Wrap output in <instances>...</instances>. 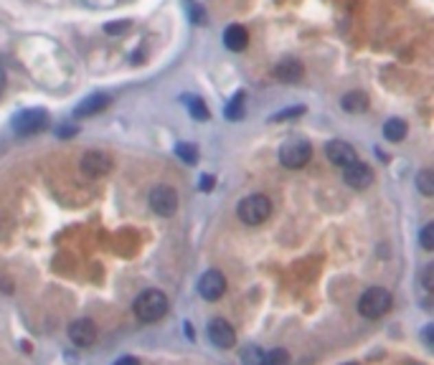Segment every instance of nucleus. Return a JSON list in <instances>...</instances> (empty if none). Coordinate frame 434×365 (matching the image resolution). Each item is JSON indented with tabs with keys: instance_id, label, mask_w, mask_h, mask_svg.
Listing matches in <instances>:
<instances>
[{
	"instance_id": "1",
	"label": "nucleus",
	"mask_w": 434,
	"mask_h": 365,
	"mask_svg": "<svg viewBox=\"0 0 434 365\" xmlns=\"http://www.w3.org/2000/svg\"><path fill=\"white\" fill-rule=\"evenodd\" d=\"M133 309L140 322H158L160 317L168 315V297L160 290H145L135 299Z\"/></svg>"
},
{
	"instance_id": "2",
	"label": "nucleus",
	"mask_w": 434,
	"mask_h": 365,
	"mask_svg": "<svg viewBox=\"0 0 434 365\" xmlns=\"http://www.w3.org/2000/svg\"><path fill=\"white\" fill-rule=\"evenodd\" d=\"M393 305V297L391 292L384 290V287H371L361 294L358 299V312L368 320H378V317H384Z\"/></svg>"
},
{
	"instance_id": "3",
	"label": "nucleus",
	"mask_w": 434,
	"mask_h": 365,
	"mask_svg": "<svg viewBox=\"0 0 434 365\" xmlns=\"http://www.w3.org/2000/svg\"><path fill=\"white\" fill-rule=\"evenodd\" d=\"M272 213V200L267 196H262V193H254L249 198H244L236 208V216L242 218V224L247 226H259L264 224Z\"/></svg>"
},
{
	"instance_id": "4",
	"label": "nucleus",
	"mask_w": 434,
	"mask_h": 365,
	"mask_svg": "<svg viewBox=\"0 0 434 365\" xmlns=\"http://www.w3.org/2000/svg\"><path fill=\"white\" fill-rule=\"evenodd\" d=\"M312 158V148L308 140H287L279 148V163L290 170H300L305 167Z\"/></svg>"
},
{
	"instance_id": "5",
	"label": "nucleus",
	"mask_w": 434,
	"mask_h": 365,
	"mask_svg": "<svg viewBox=\"0 0 434 365\" xmlns=\"http://www.w3.org/2000/svg\"><path fill=\"white\" fill-rule=\"evenodd\" d=\"M49 125V112L46 109H23L13 117V130L18 134H36L46 130Z\"/></svg>"
},
{
	"instance_id": "6",
	"label": "nucleus",
	"mask_w": 434,
	"mask_h": 365,
	"mask_svg": "<svg viewBox=\"0 0 434 365\" xmlns=\"http://www.w3.org/2000/svg\"><path fill=\"white\" fill-rule=\"evenodd\" d=\"M150 208L158 213V216L168 218L173 216L178 211V193L170 188V185H158V188H152L150 191Z\"/></svg>"
},
{
	"instance_id": "7",
	"label": "nucleus",
	"mask_w": 434,
	"mask_h": 365,
	"mask_svg": "<svg viewBox=\"0 0 434 365\" xmlns=\"http://www.w3.org/2000/svg\"><path fill=\"white\" fill-rule=\"evenodd\" d=\"M343 180L348 182V188H353V191H366L368 185L374 182V170L366 163L356 160L348 167H343Z\"/></svg>"
},
{
	"instance_id": "8",
	"label": "nucleus",
	"mask_w": 434,
	"mask_h": 365,
	"mask_svg": "<svg viewBox=\"0 0 434 365\" xmlns=\"http://www.w3.org/2000/svg\"><path fill=\"white\" fill-rule=\"evenodd\" d=\"M198 292L203 299L216 302V299L226 292V276L218 272V269H209V272L198 279Z\"/></svg>"
},
{
	"instance_id": "9",
	"label": "nucleus",
	"mask_w": 434,
	"mask_h": 365,
	"mask_svg": "<svg viewBox=\"0 0 434 365\" xmlns=\"http://www.w3.org/2000/svg\"><path fill=\"white\" fill-rule=\"evenodd\" d=\"M84 175L89 178H100V175L109 173L112 170V160H109L107 152H100V150H89L82 155V163H79Z\"/></svg>"
},
{
	"instance_id": "10",
	"label": "nucleus",
	"mask_w": 434,
	"mask_h": 365,
	"mask_svg": "<svg viewBox=\"0 0 434 365\" xmlns=\"http://www.w3.org/2000/svg\"><path fill=\"white\" fill-rule=\"evenodd\" d=\"M209 340L216 345V348L221 350H229L236 345V332L234 327L226 322V320H221V317H216V320H211L209 322Z\"/></svg>"
},
{
	"instance_id": "11",
	"label": "nucleus",
	"mask_w": 434,
	"mask_h": 365,
	"mask_svg": "<svg viewBox=\"0 0 434 365\" xmlns=\"http://www.w3.org/2000/svg\"><path fill=\"white\" fill-rule=\"evenodd\" d=\"M69 340L74 342V345H79V348H89L97 340V325L92 320H87V317L76 320V322L69 325Z\"/></svg>"
},
{
	"instance_id": "12",
	"label": "nucleus",
	"mask_w": 434,
	"mask_h": 365,
	"mask_svg": "<svg viewBox=\"0 0 434 365\" xmlns=\"http://www.w3.org/2000/svg\"><path fill=\"white\" fill-rule=\"evenodd\" d=\"M326 158L330 160L333 165H338V167H348L351 163H356V160H358V155H356V150H353L348 142L330 140L326 145Z\"/></svg>"
},
{
	"instance_id": "13",
	"label": "nucleus",
	"mask_w": 434,
	"mask_h": 365,
	"mask_svg": "<svg viewBox=\"0 0 434 365\" xmlns=\"http://www.w3.org/2000/svg\"><path fill=\"white\" fill-rule=\"evenodd\" d=\"M305 76V67H302L297 58H282L275 67V79L284 84H297Z\"/></svg>"
},
{
	"instance_id": "14",
	"label": "nucleus",
	"mask_w": 434,
	"mask_h": 365,
	"mask_svg": "<svg viewBox=\"0 0 434 365\" xmlns=\"http://www.w3.org/2000/svg\"><path fill=\"white\" fill-rule=\"evenodd\" d=\"M224 46L229 51H244L249 46V34H247V28L239 23H231L229 28L224 31Z\"/></svg>"
},
{
	"instance_id": "15",
	"label": "nucleus",
	"mask_w": 434,
	"mask_h": 365,
	"mask_svg": "<svg viewBox=\"0 0 434 365\" xmlns=\"http://www.w3.org/2000/svg\"><path fill=\"white\" fill-rule=\"evenodd\" d=\"M107 104H109L107 94H89L82 104L74 107V117H92L97 112H102V109H107Z\"/></svg>"
},
{
	"instance_id": "16",
	"label": "nucleus",
	"mask_w": 434,
	"mask_h": 365,
	"mask_svg": "<svg viewBox=\"0 0 434 365\" xmlns=\"http://www.w3.org/2000/svg\"><path fill=\"white\" fill-rule=\"evenodd\" d=\"M341 107L345 109L348 115H361V112L368 109V97L363 91H348V94H343Z\"/></svg>"
},
{
	"instance_id": "17",
	"label": "nucleus",
	"mask_w": 434,
	"mask_h": 365,
	"mask_svg": "<svg viewBox=\"0 0 434 365\" xmlns=\"http://www.w3.org/2000/svg\"><path fill=\"white\" fill-rule=\"evenodd\" d=\"M407 132H409V127H407V122L399 119V117H391L384 125V137L389 142H401L407 137Z\"/></svg>"
},
{
	"instance_id": "18",
	"label": "nucleus",
	"mask_w": 434,
	"mask_h": 365,
	"mask_svg": "<svg viewBox=\"0 0 434 365\" xmlns=\"http://www.w3.org/2000/svg\"><path fill=\"white\" fill-rule=\"evenodd\" d=\"M244 91H236L234 97L229 99V104L224 107V117L226 119H231V122H236V119H242L244 117Z\"/></svg>"
},
{
	"instance_id": "19",
	"label": "nucleus",
	"mask_w": 434,
	"mask_h": 365,
	"mask_svg": "<svg viewBox=\"0 0 434 365\" xmlns=\"http://www.w3.org/2000/svg\"><path fill=\"white\" fill-rule=\"evenodd\" d=\"M185 107H188V112H191L193 119H198V122H206V119L211 117L206 102L201 99V97H185Z\"/></svg>"
},
{
	"instance_id": "20",
	"label": "nucleus",
	"mask_w": 434,
	"mask_h": 365,
	"mask_svg": "<svg viewBox=\"0 0 434 365\" xmlns=\"http://www.w3.org/2000/svg\"><path fill=\"white\" fill-rule=\"evenodd\" d=\"M417 191L426 198H432L434 196V170L424 167V170H419L417 173Z\"/></svg>"
},
{
	"instance_id": "21",
	"label": "nucleus",
	"mask_w": 434,
	"mask_h": 365,
	"mask_svg": "<svg viewBox=\"0 0 434 365\" xmlns=\"http://www.w3.org/2000/svg\"><path fill=\"white\" fill-rule=\"evenodd\" d=\"M176 155L183 160L185 165H196V163H198V148H196L193 142H178Z\"/></svg>"
},
{
	"instance_id": "22",
	"label": "nucleus",
	"mask_w": 434,
	"mask_h": 365,
	"mask_svg": "<svg viewBox=\"0 0 434 365\" xmlns=\"http://www.w3.org/2000/svg\"><path fill=\"white\" fill-rule=\"evenodd\" d=\"M262 365H290V353L284 348L269 350V353H264V357H262Z\"/></svg>"
},
{
	"instance_id": "23",
	"label": "nucleus",
	"mask_w": 434,
	"mask_h": 365,
	"mask_svg": "<svg viewBox=\"0 0 434 365\" xmlns=\"http://www.w3.org/2000/svg\"><path fill=\"white\" fill-rule=\"evenodd\" d=\"M262 357H264L262 348L249 345V348H244V353H242V363L244 365H262Z\"/></svg>"
},
{
	"instance_id": "24",
	"label": "nucleus",
	"mask_w": 434,
	"mask_h": 365,
	"mask_svg": "<svg viewBox=\"0 0 434 365\" xmlns=\"http://www.w3.org/2000/svg\"><path fill=\"white\" fill-rule=\"evenodd\" d=\"M419 244H422L426 251H434V224H426L424 228L419 231Z\"/></svg>"
},
{
	"instance_id": "25",
	"label": "nucleus",
	"mask_w": 434,
	"mask_h": 365,
	"mask_svg": "<svg viewBox=\"0 0 434 365\" xmlns=\"http://www.w3.org/2000/svg\"><path fill=\"white\" fill-rule=\"evenodd\" d=\"M300 115H305V107H290V109H282V112L272 115L269 122H284V119H295V117H300Z\"/></svg>"
},
{
	"instance_id": "26",
	"label": "nucleus",
	"mask_w": 434,
	"mask_h": 365,
	"mask_svg": "<svg viewBox=\"0 0 434 365\" xmlns=\"http://www.w3.org/2000/svg\"><path fill=\"white\" fill-rule=\"evenodd\" d=\"M188 16H191V21H193L196 25L206 23V10L201 8V5H196L193 0H188Z\"/></svg>"
},
{
	"instance_id": "27",
	"label": "nucleus",
	"mask_w": 434,
	"mask_h": 365,
	"mask_svg": "<svg viewBox=\"0 0 434 365\" xmlns=\"http://www.w3.org/2000/svg\"><path fill=\"white\" fill-rule=\"evenodd\" d=\"M127 28H130V23H127V21H112V23L104 25V34L117 36V34H125Z\"/></svg>"
},
{
	"instance_id": "28",
	"label": "nucleus",
	"mask_w": 434,
	"mask_h": 365,
	"mask_svg": "<svg viewBox=\"0 0 434 365\" xmlns=\"http://www.w3.org/2000/svg\"><path fill=\"white\" fill-rule=\"evenodd\" d=\"M422 284H424V290L434 292V264H426L422 269Z\"/></svg>"
},
{
	"instance_id": "29",
	"label": "nucleus",
	"mask_w": 434,
	"mask_h": 365,
	"mask_svg": "<svg viewBox=\"0 0 434 365\" xmlns=\"http://www.w3.org/2000/svg\"><path fill=\"white\" fill-rule=\"evenodd\" d=\"M422 342H424L429 350H434V322L426 325L424 330H422Z\"/></svg>"
},
{
	"instance_id": "30",
	"label": "nucleus",
	"mask_w": 434,
	"mask_h": 365,
	"mask_svg": "<svg viewBox=\"0 0 434 365\" xmlns=\"http://www.w3.org/2000/svg\"><path fill=\"white\" fill-rule=\"evenodd\" d=\"M198 188H201V191H206V193H209L211 188H214V175H201Z\"/></svg>"
},
{
	"instance_id": "31",
	"label": "nucleus",
	"mask_w": 434,
	"mask_h": 365,
	"mask_svg": "<svg viewBox=\"0 0 434 365\" xmlns=\"http://www.w3.org/2000/svg\"><path fill=\"white\" fill-rule=\"evenodd\" d=\"M56 134H59L61 140H64V137H74V134H76V127H74V125L59 127V130H56Z\"/></svg>"
},
{
	"instance_id": "32",
	"label": "nucleus",
	"mask_w": 434,
	"mask_h": 365,
	"mask_svg": "<svg viewBox=\"0 0 434 365\" xmlns=\"http://www.w3.org/2000/svg\"><path fill=\"white\" fill-rule=\"evenodd\" d=\"M115 365H140V360H137V357H133V355H125V357H119Z\"/></svg>"
},
{
	"instance_id": "33",
	"label": "nucleus",
	"mask_w": 434,
	"mask_h": 365,
	"mask_svg": "<svg viewBox=\"0 0 434 365\" xmlns=\"http://www.w3.org/2000/svg\"><path fill=\"white\" fill-rule=\"evenodd\" d=\"M345 365H356V363H345Z\"/></svg>"
},
{
	"instance_id": "34",
	"label": "nucleus",
	"mask_w": 434,
	"mask_h": 365,
	"mask_svg": "<svg viewBox=\"0 0 434 365\" xmlns=\"http://www.w3.org/2000/svg\"><path fill=\"white\" fill-rule=\"evenodd\" d=\"M0 89H3V82H0Z\"/></svg>"
}]
</instances>
